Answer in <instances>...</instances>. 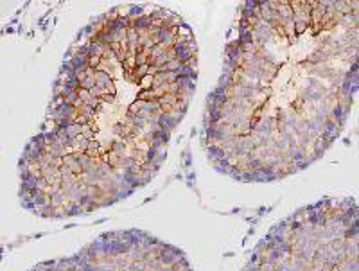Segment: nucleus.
Masks as SVG:
<instances>
[{
    "label": "nucleus",
    "instance_id": "f257e3e1",
    "mask_svg": "<svg viewBox=\"0 0 359 271\" xmlns=\"http://www.w3.org/2000/svg\"><path fill=\"white\" fill-rule=\"evenodd\" d=\"M196 34L156 4L115 6L70 43L40 132L18 162V197L41 219L88 216L151 183L196 94Z\"/></svg>",
    "mask_w": 359,
    "mask_h": 271
},
{
    "label": "nucleus",
    "instance_id": "f03ea898",
    "mask_svg": "<svg viewBox=\"0 0 359 271\" xmlns=\"http://www.w3.org/2000/svg\"><path fill=\"white\" fill-rule=\"evenodd\" d=\"M358 2H245L208 94L203 148L217 173L273 183L338 142L358 97Z\"/></svg>",
    "mask_w": 359,
    "mask_h": 271
},
{
    "label": "nucleus",
    "instance_id": "7ed1b4c3",
    "mask_svg": "<svg viewBox=\"0 0 359 271\" xmlns=\"http://www.w3.org/2000/svg\"><path fill=\"white\" fill-rule=\"evenodd\" d=\"M243 271H359L358 202L323 197L275 223Z\"/></svg>",
    "mask_w": 359,
    "mask_h": 271
},
{
    "label": "nucleus",
    "instance_id": "20e7f679",
    "mask_svg": "<svg viewBox=\"0 0 359 271\" xmlns=\"http://www.w3.org/2000/svg\"><path fill=\"white\" fill-rule=\"evenodd\" d=\"M29 271H194L184 250L139 230L101 234L69 257L45 260Z\"/></svg>",
    "mask_w": 359,
    "mask_h": 271
}]
</instances>
